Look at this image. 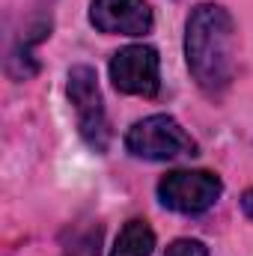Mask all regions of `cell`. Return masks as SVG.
Here are the masks:
<instances>
[{
    "mask_svg": "<svg viewBox=\"0 0 253 256\" xmlns=\"http://www.w3.org/2000/svg\"><path fill=\"white\" fill-rule=\"evenodd\" d=\"M190 78L208 96H220L236 74V21L218 3L194 6L185 24Z\"/></svg>",
    "mask_w": 253,
    "mask_h": 256,
    "instance_id": "obj_1",
    "label": "cell"
},
{
    "mask_svg": "<svg viewBox=\"0 0 253 256\" xmlns=\"http://www.w3.org/2000/svg\"><path fill=\"white\" fill-rule=\"evenodd\" d=\"M126 149L143 161H173L182 155H196V143L190 134L167 114L146 116L128 128Z\"/></svg>",
    "mask_w": 253,
    "mask_h": 256,
    "instance_id": "obj_2",
    "label": "cell"
},
{
    "mask_svg": "<svg viewBox=\"0 0 253 256\" xmlns=\"http://www.w3.org/2000/svg\"><path fill=\"white\" fill-rule=\"evenodd\" d=\"M68 102L74 104L78 131H80L84 143L90 149H96V152H108V146H110V126H108L102 92H98L96 68L72 66V72H68Z\"/></svg>",
    "mask_w": 253,
    "mask_h": 256,
    "instance_id": "obj_3",
    "label": "cell"
},
{
    "mask_svg": "<svg viewBox=\"0 0 253 256\" xmlns=\"http://www.w3.org/2000/svg\"><path fill=\"white\" fill-rule=\"evenodd\" d=\"M224 194L220 176L208 170H173L158 182V200L164 208L179 214H202Z\"/></svg>",
    "mask_w": 253,
    "mask_h": 256,
    "instance_id": "obj_4",
    "label": "cell"
},
{
    "mask_svg": "<svg viewBox=\"0 0 253 256\" xmlns=\"http://www.w3.org/2000/svg\"><path fill=\"white\" fill-rule=\"evenodd\" d=\"M110 80L126 96L152 98L161 90V57L149 45H128L110 57Z\"/></svg>",
    "mask_w": 253,
    "mask_h": 256,
    "instance_id": "obj_5",
    "label": "cell"
},
{
    "mask_svg": "<svg viewBox=\"0 0 253 256\" xmlns=\"http://www.w3.org/2000/svg\"><path fill=\"white\" fill-rule=\"evenodd\" d=\"M90 24L110 36H146L152 30V9L146 0H92Z\"/></svg>",
    "mask_w": 253,
    "mask_h": 256,
    "instance_id": "obj_6",
    "label": "cell"
},
{
    "mask_svg": "<svg viewBox=\"0 0 253 256\" xmlns=\"http://www.w3.org/2000/svg\"><path fill=\"white\" fill-rule=\"evenodd\" d=\"M152 250H155V232H152V226L146 220L134 218V220H128L126 226L120 230L110 256H152Z\"/></svg>",
    "mask_w": 253,
    "mask_h": 256,
    "instance_id": "obj_7",
    "label": "cell"
},
{
    "mask_svg": "<svg viewBox=\"0 0 253 256\" xmlns=\"http://www.w3.org/2000/svg\"><path fill=\"white\" fill-rule=\"evenodd\" d=\"M102 254V226H92L86 232H80L68 248H66L63 256H98Z\"/></svg>",
    "mask_w": 253,
    "mask_h": 256,
    "instance_id": "obj_8",
    "label": "cell"
},
{
    "mask_svg": "<svg viewBox=\"0 0 253 256\" xmlns=\"http://www.w3.org/2000/svg\"><path fill=\"white\" fill-rule=\"evenodd\" d=\"M164 256H208V248L202 244V242H196V238H176Z\"/></svg>",
    "mask_w": 253,
    "mask_h": 256,
    "instance_id": "obj_9",
    "label": "cell"
},
{
    "mask_svg": "<svg viewBox=\"0 0 253 256\" xmlns=\"http://www.w3.org/2000/svg\"><path fill=\"white\" fill-rule=\"evenodd\" d=\"M242 206H244V212H248V214L253 218V188L244 194V196H242Z\"/></svg>",
    "mask_w": 253,
    "mask_h": 256,
    "instance_id": "obj_10",
    "label": "cell"
}]
</instances>
